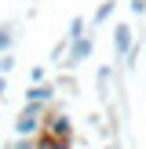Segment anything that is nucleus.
<instances>
[{"label": "nucleus", "instance_id": "f257e3e1", "mask_svg": "<svg viewBox=\"0 0 146 149\" xmlns=\"http://www.w3.org/2000/svg\"><path fill=\"white\" fill-rule=\"evenodd\" d=\"M40 135L55 138V142H73V116L66 109H48L44 124H40Z\"/></svg>", "mask_w": 146, "mask_h": 149}, {"label": "nucleus", "instance_id": "f03ea898", "mask_svg": "<svg viewBox=\"0 0 146 149\" xmlns=\"http://www.w3.org/2000/svg\"><path fill=\"white\" fill-rule=\"evenodd\" d=\"M44 113H48V106H22L18 116H15V138H36Z\"/></svg>", "mask_w": 146, "mask_h": 149}, {"label": "nucleus", "instance_id": "7ed1b4c3", "mask_svg": "<svg viewBox=\"0 0 146 149\" xmlns=\"http://www.w3.org/2000/svg\"><path fill=\"white\" fill-rule=\"evenodd\" d=\"M91 55H95V29L88 26V36H80V40H73V44H69V51H66V65H62V69H66V73H73L80 62H88Z\"/></svg>", "mask_w": 146, "mask_h": 149}, {"label": "nucleus", "instance_id": "20e7f679", "mask_svg": "<svg viewBox=\"0 0 146 149\" xmlns=\"http://www.w3.org/2000/svg\"><path fill=\"white\" fill-rule=\"evenodd\" d=\"M131 47H135V29L128 22H117L113 26V62L124 65V58L131 55Z\"/></svg>", "mask_w": 146, "mask_h": 149}, {"label": "nucleus", "instance_id": "39448f33", "mask_svg": "<svg viewBox=\"0 0 146 149\" xmlns=\"http://www.w3.org/2000/svg\"><path fill=\"white\" fill-rule=\"evenodd\" d=\"M55 91L58 87L51 84H29L26 87V95H22V106H51V102H55Z\"/></svg>", "mask_w": 146, "mask_h": 149}, {"label": "nucleus", "instance_id": "423d86ee", "mask_svg": "<svg viewBox=\"0 0 146 149\" xmlns=\"http://www.w3.org/2000/svg\"><path fill=\"white\" fill-rule=\"evenodd\" d=\"M113 11H117V0H102V4H99V11H95V18L88 22V26H91V29H99V26H106V22L113 18Z\"/></svg>", "mask_w": 146, "mask_h": 149}, {"label": "nucleus", "instance_id": "0eeeda50", "mask_svg": "<svg viewBox=\"0 0 146 149\" xmlns=\"http://www.w3.org/2000/svg\"><path fill=\"white\" fill-rule=\"evenodd\" d=\"M15 22H4V26H0V55H7V51L15 47Z\"/></svg>", "mask_w": 146, "mask_h": 149}, {"label": "nucleus", "instance_id": "6e6552de", "mask_svg": "<svg viewBox=\"0 0 146 149\" xmlns=\"http://www.w3.org/2000/svg\"><path fill=\"white\" fill-rule=\"evenodd\" d=\"M80 36H88V18H80V15H77V18H73L69 22V29H66V40H80Z\"/></svg>", "mask_w": 146, "mask_h": 149}, {"label": "nucleus", "instance_id": "1a4fd4ad", "mask_svg": "<svg viewBox=\"0 0 146 149\" xmlns=\"http://www.w3.org/2000/svg\"><path fill=\"white\" fill-rule=\"evenodd\" d=\"M95 80H99V95H102V98H110V80H113V69H110V65H99Z\"/></svg>", "mask_w": 146, "mask_h": 149}, {"label": "nucleus", "instance_id": "9d476101", "mask_svg": "<svg viewBox=\"0 0 146 149\" xmlns=\"http://www.w3.org/2000/svg\"><path fill=\"white\" fill-rule=\"evenodd\" d=\"M36 149H73V142H55V138L36 135Z\"/></svg>", "mask_w": 146, "mask_h": 149}, {"label": "nucleus", "instance_id": "9b49d317", "mask_svg": "<svg viewBox=\"0 0 146 149\" xmlns=\"http://www.w3.org/2000/svg\"><path fill=\"white\" fill-rule=\"evenodd\" d=\"M15 69V51H7V55H0V77H11Z\"/></svg>", "mask_w": 146, "mask_h": 149}, {"label": "nucleus", "instance_id": "f8f14e48", "mask_svg": "<svg viewBox=\"0 0 146 149\" xmlns=\"http://www.w3.org/2000/svg\"><path fill=\"white\" fill-rule=\"evenodd\" d=\"M29 84H48V69L44 65H33L29 69Z\"/></svg>", "mask_w": 146, "mask_h": 149}, {"label": "nucleus", "instance_id": "ddd939ff", "mask_svg": "<svg viewBox=\"0 0 146 149\" xmlns=\"http://www.w3.org/2000/svg\"><path fill=\"white\" fill-rule=\"evenodd\" d=\"M66 51H69V40L62 36V40H58L55 47H51V62H62V55H66Z\"/></svg>", "mask_w": 146, "mask_h": 149}, {"label": "nucleus", "instance_id": "4468645a", "mask_svg": "<svg viewBox=\"0 0 146 149\" xmlns=\"http://www.w3.org/2000/svg\"><path fill=\"white\" fill-rule=\"evenodd\" d=\"M55 87H62V91H69V95H77V77H73V73H66V77L58 80Z\"/></svg>", "mask_w": 146, "mask_h": 149}, {"label": "nucleus", "instance_id": "2eb2a0df", "mask_svg": "<svg viewBox=\"0 0 146 149\" xmlns=\"http://www.w3.org/2000/svg\"><path fill=\"white\" fill-rule=\"evenodd\" d=\"M7 149H36V138H15Z\"/></svg>", "mask_w": 146, "mask_h": 149}, {"label": "nucleus", "instance_id": "dca6fc26", "mask_svg": "<svg viewBox=\"0 0 146 149\" xmlns=\"http://www.w3.org/2000/svg\"><path fill=\"white\" fill-rule=\"evenodd\" d=\"M131 11H135V15H146V0H135V4H131Z\"/></svg>", "mask_w": 146, "mask_h": 149}, {"label": "nucleus", "instance_id": "f3484780", "mask_svg": "<svg viewBox=\"0 0 146 149\" xmlns=\"http://www.w3.org/2000/svg\"><path fill=\"white\" fill-rule=\"evenodd\" d=\"M4 91H7V77H0V98H4Z\"/></svg>", "mask_w": 146, "mask_h": 149}, {"label": "nucleus", "instance_id": "a211bd4d", "mask_svg": "<svg viewBox=\"0 0 146 149\" xmlns=\"http://www.w3.org/2000/svg\"><path fill=\"white\" fill-rule=\"evenodd\" d=\"M106 149H117V142H110V146H106Z\"/></svg>", "mask_w": 146, "mask_h": 149}, {"label": "nucleus", "instance_id": "6ab92c4d", "mask_svg": "<svg viewBox=\"0 0 146 149\" xmlns=\"http://www.w3.org/2000/svg\"><path fill=\"white\" fill-rule=\"evenodd\" d=\"M131 4H135V0H131Z\"/></svg>", "mask_w": 146, "mask_h": 149}]
</instances>
